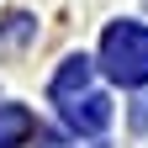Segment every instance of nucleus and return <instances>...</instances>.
Listing matches in <instances>:
<instances>
[{
  "label": "nucleus",
  "instance_id": "f257e3e1",
  "mask_svg": "<svg viewBox=\"0 0 148 148\" xmlns=\"http://www.w3.org/2000/svg\"><path fill=\"white\" fill-rule=\"evenodd\" d=\"M101 64H106L111 79L143 85L148 79V27H138V21L106 27V37H101Z\"/></svg>",
  "mask_w": 148,
  "mask_h": 148
},
{
  "label": "nucleus",
  "instance_id": "f03ea898",
  "mask_svg": "<svg viewBox=\"0 0 148 148\" xmlns=\"http://www.w3.org/2000/svg\"><path fill=\"white\" fill-rule=\"evenodd\" d=\"M64 116H69V127H79V132H101V127H111V101L106 95H74L69 106H64Z\"/></svg>",
  "mask_w": 148,
  "mask_h": 148
},
{
  "label": "nucleus",
  "instance_id": "7ed1b4c3",
  "mask_svg": "<svg viewBox=\"0 0 148 148\" xmlns=\"http://www.w3.org/2000/svg\"><path fill=\"white\" fill-rule=\"evenodd\" d=\"M90 85V58H64V69L53 74V95L58 101H74V90Z\"/></svg>",
  "mask_w": 148,
  "mask_h": 148
},
{
  "label": "nucleus",
  "instance_id": "20e7f679",
  "mask_svg": "<svg viewBox=\"0 0 148 148\" xmlns=\"http://www.w3.org/2000/svg\"><path fill=\"white\" fill-rule=\"evenodd\" d=\"M27 132H32V111L27 106H0V148L27 143Z\"/></svg>",
  "mask_w": 148,
  "mask_h": 148
}]
</instances>
